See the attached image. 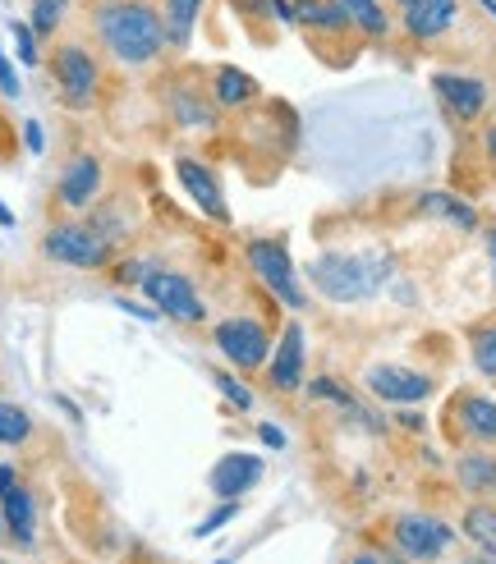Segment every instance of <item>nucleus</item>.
<instances>
[{
  "label": "nucleus",
  "mask_w": 496,
  "mask_h": 564,
  "mask_svg": "<svg viewBox=\"0 0 496 564\" xmlns=\"http://www.w3.org/2000/svg\"><path fill=\"white\" fill-rule=\"evenodd\" d=\"M93 28H97L101 46L129 69L152 65L157 55L171 46L165 42V19L148 6V0H101L93 10Z\"/></svg>",
  "instance_id": "nucleus-1"
},
{
  "label": "nucleus",
  "mask_w": 496,
  "mask_h": 564,
  "mask_svg": "<svg viewBox=\"0 0 496 564\" xmlns=\"http://www.w3.org/2000/svg\"><path fill=\"white\" fill-rule=\"evenodd\" d=\"M396 275L391 252H322L309 262V280L331 303H364L381 294Z\"/></svg>",
  "instance_id": "nucleus-2"
},
{
  "label": "nucleus",
  "mask_w": 496,
  "mask_h": 564,
  "mask_svg": "<svg viewBox=\"0 0 496 564\" xmlns=\"http://www.w3.org/2000/svg\"><path fill=\"white\" fill-rule=\"evenodd\" d=\"M51 78H55V88H61L65 106L93 110L97 88H101V65L83 42H61L51 51Z\"/></svg>",
  "instance_id": "nucleus-3"
},
{
  "label": "nucleus",
  "mask_w": 496,
  "mask_h": 564,
  "mask_svg": "<svg viewBox=\"0 0 496 564\" xmlns=\"http://www.w3.org/2000/svg\"><path fill=\"white\" fill-rule=\"evenodd\" d=\"M42 258L55 267H74V271H101L110 262V243L93 230V225L61 220L42 235Z\"/></svg>",
  "instance_id": "nucleus-4"
},
{
  "label": "nucleus",
  "mask_w": 496,
  "mask_h": 564,
  "mask_svg": "<svg viewBox=\"0 0 496 564\" xmlns=\"http://www.w3.org/2000/svg\"><path fill=\"white\" fill-rule=\"evenodd\" d=\"M143 299L157 307L161 317H171V322H180V326H203L207 322V303H203V294L193 290V280H184L180 271H165V267H148V275H143Z\"/></svg>",
  "instance_id": "nucleus-5"
},
{
  "label": "nucleus",
  "mask_w": 496,
  "mask_h": 564,
  "mask_svg": "<svg viewBox=\"0 0 496 564\" xmlns=\"http://www.w3.org/2000/svg\"><path fill=\"white\" fill-rule=\"evenodd\" d=\"M244 258H248V267L258 271L262 285H267L276 299H281L285 307H294V313H303V307H309V294H303L299 280H294V262H290L285 239H248Z\"/></svg>",
  "instance_id": "nucleus-6"
},
{
  "label": "nucleus",
  "mask_w": 496,
  "mask_h": 564,
  "mask_svg": "<svg viewBox=\"0 0 496 564\" xmlns=\"http://www.w3.org/2000/svg\"><path fill=\"white\" fill-rule=\"evenodd\" d=\"M391 538L400 546L405 560L413 564H432V560H446V551L455 546V532L451 523H441L436 514H419V510H409L391 523Z\"/></svg>",
  "instance_id": "nucleus-7"
},
{
  "label": "nucleus",
  "mask_w": 496,
  "mask_h": 564,
  "mask_svg": "<svg viewBox=\"0 0 496 564\" xmlns=\"http://www.w3.org/2000/svg\"><path fill=\"white\" fill-rule=\"evenodd\" d=\"M212 340L230 358V368H239V372H258L271 358V330L258 317H226L212 330Z\"/></svg>",
  "instance_id": "nucleus-8"
},
{
  "label": "nucleus",
  "mask_w": 496,
  "mask_h": 564,
  "mask_svg": "<svg viewBox=\"0 0 496 564\" xmlns=\"http://www.w3.org/2000/svg\"><path fill=\"white\" fill-rule=\"evenodd\" d=\"M364 386L377 394L381 404H423L436 390L432 377L413 372V368H396V362H377V368L364 372Z\"/></svg>",
  "instance_id": "nucleus-9"
},
{
  "label": "nucleus",
  "mask_w": 496,
  "mask_h": 564,
  "mask_svg": "<svg viewBox=\"0 0 496 564\" xmlns=\"http://www.w3.org/2000/svg\"><path fill=\"white\" fill-rule=\"evenodd\" d=\"M432 93L455 120H478L487 110V83L474 78V74H446L441 69V74H432Z\"/></svg>",
  "instance_id": "nucleus-10"
},
{
  "label": "nucleus",
  "mask_w": 496,
  "mask_h": 564,
  "mask_svg": "<svg viewBox=\"0 0 496 564\" xmlns=\"http://www.w3.org/2000/svg\"><path fill=\"white\" fill-rule=\"evenodd\" d=\"M175 180L184 184V193L198 203L216 225H230V207H226V197H220V184L216 175L207 171L203 161H193V156H175Z\"/></svg>",
  "instance_id": "nucleus-11"
},
{
  "label": "nucleus",
  "mask_w": 496,
  "mask_h": 564,
  "mask_svg": "<svg viewBox=\"0 0 496 564\" xmlns=\"http://www.w3.org/2000/svg\"><path fill=\"white\" fill-rule=\"evenodd\" d=\"M267 381H271V390H281V394L303 386V326L299 322H290L285 335L276 340V349L267 358Z\"/></svg>",
  "instance_id": "nucleus-12"
},
{
  "label": "nucleus",
  "mask_w": 496,
  "mask_h": 564,
  "mask_svg": "<svg viewBox=\"0 0 496 564\" xmlns=\"http://www.w3.org/2000/svg\"><path fill=\"white\" fill-rule=\"evenodd\" d=\"M455 427L474 445H496V400L478 390H460L455 394Z\"/></svg>",
  "instance_id": "nucleus-13"
},
{
  "label": "nucleus",
  "mask_w": 496,
  "mask_h": 564,
  "mask_svg": "<svg viewBox=\"0 0 496 564\" xmlns=\"http://www.w3.org/2000/svg\"><path fill=\"white\" fill-rule=\"evenodd\" d=\"M258 477H262V459L258 455H220L216 464H212V496H220V500H239L244 491H254L258 487Z\"/></svg>",
  "instance_id": "nucleus-14"
},
{
  "label": "nucleus",
  "mask_w": 496,
  "mask_h": 564,
  "mask_svg": "<svg viewBox=\"0 0 496 564\" xmlns=\"http://www.w3.org/2000/svg\"><path fill=\"white\" fill-rule=\"evenodd\" d=\"M405 14V33L413 42H436V37H446L451 33V23L460 14V0H413Z\"/></svg>",
  "instance_id": "nucleus-15"
},
{
  "label": "nucleus",
  "mask_w": 496,
  "mask_h": 564,
  "mask_svg": "<svg viewBox=\"0 0 496 564\" xmlns=\"http://www.w3.org/2000/svg\"><path fill=\"white\" fill-rule=\"evenodd\" d=\"M101 193V161L78 152L65 171H61V184H55V197H61L65 207H88L93 197Z\"/></svg>",
  "instance_id": "nucleus-16"
},
{
  "label": "nucleus",
  "mask_w": 496,
  "mask_h": 564,
  "mask_svg": "<svg viewBox=\"0 0 496 564\" xmlns=\"http://www.w3.org/2000/svg\"><path fill=\"white\" fill-rule=\"evenodd\" d=\"M455 482L468 496H496V455H483V449L460 455L455 459Z\"/></svg>",
  "instance_id": "nucleus-17"
},
{
  "label": "nucleus",
  "mask_w": 496,
  "mask_h": 564,
  "mask_svg": "<svg viewBox=\"0 0 496 564\" xmlns=\"http://www.w3.org/2000/svg\"><path fill=\"white\" fill-rule=\"evenodd\" d=\"M0 514H6V528H10V538L19 546L33 542V532H37V505H33V496H28L23 487L0 496Z\"/></svg>",
  "instance_id": "nucleus-18"
},
{
  "label": "nucleus",
  "mask_w": 496,
  "mask_h": 564,
  "mask_svg": "<svg viewBox=\"0 0 496 564\" xmlns=\"http://www.w3.org/2000/svg\"><path fill=\"white\" fill-rule=\"evenodd\" d=\"M419 212L432 216V220L455 225V230H464V235L478 230V212L468 207V203H460L455 193H423V197H419Z\"/></svg>",
  "instance_id": "nucleus-19"
},
{
  "label": "nucleus",
  "mask_w": 496,
  "mask_h": 564,
  "mask_svg": "<svg viewBox=\"0 0 496 564\" xmlns=\"http://www.w3.org/2000/svg\"><path fill=\"white\" fill-rule=\"evenodd\" d=\"M212 93H216V106L235 110V106H248V101L258 97V83L248 78L244 69H235V65H220V69L212 74Z\"/></svg>",
  "instance_id": "nucleus-20"
},
{
  "label": "nucleus",
  "mask_w": 496,
  "mask_h": 564,
  "mask_svg": "<svg viewBox=\"0 0 496 564\" xmlns=\"http://www.w3.org/2000/svg\"><path fill=\"white\" fill-rule=\"evenodd\" d=\"M460 528H464V538L474 542V551L496 555V505H468Z\"/></svg>",
  "instance_id": "nucleus-21"
},
{
  "label": "nucleus",
  "mask_w": 496,
  "mask_h": 564,
  "mask_svg": "<svg viewBox=\"0 0 496 564\" xmlns=\"http://www.w3.org/2000/svg\"><path fill=\"white\" fill-rule=\"evenodd\" d=\"M198 14H203V0H165V42H171L175 51L188 46Z\"/></svg>",
  "instance_id": "nucleus-22"
},
{
  "label": "nucleus",
  "mask_w": 496,
  "mask_h": 564,
  "mask_svg": "<svg viewBox=\"0 0 496 564\" xmlns=\"http://www.w3.org/2000/svg\"><path fill=\"white\" fill-rule=\"evenodd\" d=\"M341 10L364 37H391V19H386L381 0H341Z\"/></svg>",
  "instance_id": "nucleus-23"
},
{
  "label": "nucleus",
  "mask_w": 496,
  "mask_h": 564,
  "mask_svg": "<svg viewBox=\"0 0 496 564\" xmlns=\"http://www.w3.org/2000/svg\"><path fill=\"white\" fill-rule=\"evenodd\" d=\"M171 110H175V120L188 124V129H207V124H216L212 101H207V97H193L188 88H180V93L171 97Z\"/></svg>",
  "instance_id": "nucleus-24"
},
{
  "label": "nucleus",
  "mask_w": 496,
  "mask_h": 564,
  "mask_svg": "<svg viewBox=\"0 0 496 564\" xmlns=\"http://www.w3.org/2000/svg\"><path fill=\"white\" fill-rule=\"evenodd\" d=\"M33 436V417H28L23 404L14 400H0V445H23Z\"/></svg>",
  "instance_id": "nucleus-25"
},
{
  "label": "nucleus",
  "mask_w": 496,
  "mask_h": 564,
  "mask_svg": "<svg viewBox=\"0 0 496 564\" xmlns=\"http://www.w3.org/2000/svg\"><path fill=\"white\" fill-rule=\"evenodd\" d=\"M468 349H474V368L496 381V322L474 326V335H468Z\"/></svg>",
  "instance_id": "nucleus-26"
},
{
  "label": "nucleus",
  "mask_w": 496,
  "mask_h": 564,
  "mask_svg": "<svg viewBox=\"0 0 496 564\" xmlns=\"http://www.w3.org/2000/svg\"><path fill=\"white\" fill-rule=\"evenodd\" d=\"M74 0H33V33L37 37H55V28L65 23Z\"/></svg>",
  "instance_id": "nucleus-27"
},
{
  "label": "nucleus",
  "mask_w": 496,
  "mask_h": 564,
  "mask_svg": "<svg viewBox=\"0 0 496 564\" xmlns=\"http://www.w3.org/2000/svg\"><path fill=\"white\" fill-rule=\"evenodd\" d=\"M309 400H317V404H331V409H341V413H349L358 400L341 386V381H331V377H317V381H309Z\"/></svg>",
  "instance_id": "nucleus-28"
},
{
  "label": "nucleus",
  "mask_w": 496,
  "mask_h": 564,
  "mask_svg": "<svg viewBox=\"0 0 496 564\" xmlns=\"http://www.w3.org/2000/svg\"><path fill=\"white\" fill-rule=\"evenodd\" d=\"M212 381H216V390H220V394H226V400H230V409L248 413V409L258 404V400H254V390H248L239 377H230V372H212Z\"/></svg>",
  "instance_id": "nucleus-29"
},
{
  "label": "nucleus",
  "mask_w": 496,
  "mask_h": 564,
  "mask_svg": "<svg viewBox=\"0 0 496 564\" xmlns=\"http://www.w3.org/2000/svg\"><path fill=\"white\" fill-rule=\"evenodd\" d=\"M239 519V500H220L216 505V510L198 523V528H193V538H212V532H220V528H226V523H235Z\"/></svg>",
  "instance_id": "nucleus-30"
},
{
  "label": "nucleus",
  "mask_w": 496,
  "mask_h": 564,
  "mask_svg": "<svg viewBox=\"0 0 496 564\" xmlns=\"http://www.w3.org/2000/svg\"><path fill=\"white\" fill-rule=\"evenodd\" d=\"M10 33H14V51H19V61L23 65H37V33H33V23H10Z\"/></svg>",
  "instance_id": "nucleus-31"
},
{
  "label": "nucleus",
  "mask_w": 496,
  "mask_h": 564,
  "mask_svg": "<svg viewBox=\"0 0 496 564\" xmlns=\"http://www.w3.org/2000/svg\"><path fill=\"white\" fill-rule=\"evenodd\" d=\"M116 307L120 313H129V317H138V322H161V313L152 303H133V299H116Z\"/></svg>",
  "instance_id": "nucleus-32"
},
{
  "label": "nucleus",
  "mask_w": 496,
  "mask_h": 564,
  "mask_svg": "<svg viewBox=\"0 0 496 564\" xmlns=\"http://www.w3.org/2000/svg\"><path fill=\"white\" fill-rule=\"evenodd\" d=\"M0 93L6 97H19V74H14V65H10V55L0 51Z\"/></svg>",
  "instance_id": "nucleus-33"
},
{
  "label": "nucleus",
  "mask_w": 496,
  "mask_h": 564,
  "mask_svg": "<svg viewBox=\"0 0 496 564\" xmlns=\"http://www.w3.org/2000/svg\"><path fill=\"white\" fill-rule=\"evenodd\" d=\"M23 143H28V152H33V156H42V152H46V133H42V124H37V120H28V124H23Z\"/></svg>",
  "instance_id": "nucleus-34"
},
{
  "label": "nucleus",
  "mask_w": 496,
  "mask_h": 564,
  "mask_svg": "<svg viewBox=\"0 0 496 564\" xmlns=\"http://www.w3.org/2000/svg\"><path fill=\"white\" fill-rule=\"evenodd\" d=\"M258 436H262V445H267V449H285V432L276 427V422H262Z\"/></svg>",
  "instance_id": "nucleus-35"
},
{
  "label": "nucleus",
  "mask_w": 496,
  "mask_h": 564,
  "mask_svg": "<svg viewBox=\"0 0 496 564\" xmlns=\"http://www.w3.org/2000/svg\"><path fill=\"white\" fill-rule=\"evenodd\" d=\"M267 10L281 19V23H299V19H294V0H267Z\"/></svg>",
  "instance_id": "nucleus-36"
},
{
  "label": "nucleus",
  "mask_w": 496,
  "mask_h": 564,
  "mask_svg": "<svg viewBox=\"0 0 496 564\" xmlns=\"http://www.w3.org/2000/svg\"><path fill=\"white\" fill-rule=\"evenodd\" d=\"M14 477H19V473H14L10 464H0V496H6V491H14V487H19Z\"/></svg>",
  "instance_id": "nucleus-37"
},
{
  "label": "nucleus",
  "mask_w": 496,
  "mask_h": 564,
  "mask_svg": "<svg viewBox=\"0 0 496 564\" xmlns=\"http://www.w3.org/2000/svg\"><path fill=\"white\" fill-rule=\"evenodd\" d=\"M345 564H386V560H381V555H373V551H354Z\"/></svg>",
  "instance_id": "nucleus-38"
},
{
  "label": "nucleus",
  "mask_w": 496,
  "mask_h": 564,
  "mask_svg": "<svg viewBox=\"0 0 496 564\" xmlns=\"http://www.w3.org/2000/svg\"><path fill=\"white\" fill-rule=\"evenodd\" d=\"M460 564H496V555H487V551H468Z\"/></svg>",
  "instance_id": "nucleus-39"
},
{
  "label": "nucleus",
  "mask_w": 496,
  "mask_h": 564,
  "mask_svg": "<svg viewBox=\"0 0 496 564\" xmlns=\"http://www.w3.org/2000/svg\"><path fill=\"white\" fill-rule=\"evenodd\" d=\"M487 252H492V275H496V230H487Z\"/></svg>",
  "instance_id": "nucleus-40"
},
{
  "label": "nucleus",
  "mask_w": 496,
  "mask_h": 564,
  "mask_svg": "<svg viewBox=\"0 0 496 564\" xmlns=\"http://www.w3.org/2000/svg\"><path fill=\"white\" fill-rule=\"evenodd\" d=\"M0 225H6V230H10V225H14V212H10L6 203H0Z\"/></svg>",
  "instance_id": "nucleus-41"
},
{
  "label": "nucleus",
  "mask_w": 496,
  "mask_h": 564,
  "mask_svg": "<svg viewBox=\"0 0 496 564\" xmlns=\"http://www.w3.org/2000/svg\"><path fill=\"white\" fill-rule=\"evenodd\" d=\"M487 156L496 161V129H487Z\"/></svg>",
  "instance_id": "nucleus-42"
},
{
  "label": "nucleus",
  "mask_w": 496,
  "mask_h": 564,
  "mask_svg": "<svg viewBox=\"0 0 496 564\" xmlns=\"http://www.w3.org/2000/svg\"><path fill=\"white\" fill-rule=\"evenodd\" d=\"M478 6H483L487 14H496V0H478Z\"/></svg>",
  "instance_id": "nucleus-43"
},
{
  "label": "nucleus",
  "mask_w": 496,
  "mask_h": 564,
  "mask_svg": "<svg viewBox=\"0 0 496 564\" xmlns=\"http://www.w3.org/2000/svg\"><path fill=\"white\" fill-rule=\"evenodd\" d=\"M396 6H400V10H409V6H413V0H396Z\"/></svg>",
  "instance_id": "nucleus-44"
},
{
  "label": "nucleus",
  "mask_w": 496,
  "mask_h": 564,
  "mask_svg": "<svg viewBox=\"0 0 496 564\" xmlns=\"http://www.w3.org/2000/svg\"><path fill=\"white\" fill-rule=\"evenodd\" d=\"M0 528H6V514H0Z\"/></svg>",
  "instance_id": "nucleus-45"
},
{
  "label": "nucleus",
  "mask_w": 496,
  "mask_h": 564,
  "mask_svg": "<svg viewBox=\"0 0 496 564\" xmlns=\"http://www.w3.org/2000/svg\"><path fill=\"white\" fill-rule=\"evenodd\" d=\"M216 564H230V560H216Z\"/></svg>",
  "instance_id": "nucleus-46"
}]
</instances>
